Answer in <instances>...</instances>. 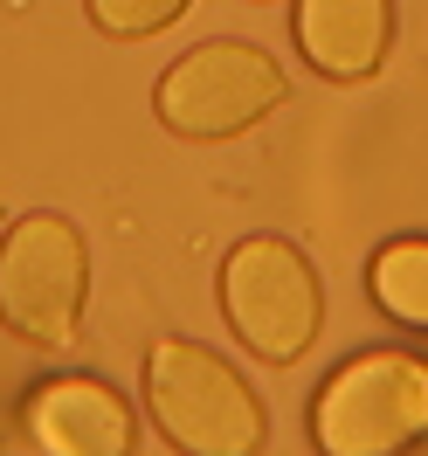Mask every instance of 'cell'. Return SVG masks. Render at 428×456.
I'll return each instance as SVG.
<instances>
[{
  "label": "cell",
  "mask_w": 428,
  "mask_h": 456,
  "mask_svg": "<svg viewBox=\"0 0 428 456\" xmlns=\"http://www.w3.org/2000/svg\"><path fill=\"white\" fill-rule=\"evenodd\" d=\"M422 436H428V367L408 353H359L311 401V443L325 456H400Z\"/></svg>",
  "instance_id": "obj_4"
},
{
  "label": "cell",
  "mask_w": 428,
  "mask_h": 456,
  "mask_svg": "<svg viewBox=\"0 0 428 456\" xmlns=\"http://www.w3.org/2000/svg\"><path fill=\"white\" fill-rule=\"evenodd\" d=\"M222 312L229 332L262 367H297L325 325V290H318L311 256L284 235H249L222 263Z\"/></svg>",
  "instance_id": "obj_2"
},
{
  "label": "cell",
  "mask_w": 428,
  "mask_h": 456,
  "mask_svg": "<svg viewBox=\"0 0 428 456\" xmlns=\"http://www.w3.org/2000/svg\"><path fill=\"white\" fill-rule=\"evenodd\" d=\"M21 428L42 456H132V408L104 380H49L21 401Z\"/></svg>",
  "instance_id": "obj_6"
},
{
  "label": "cell",
  "mask_w": 428,
  "mask_h": 456,
  "mask_svg": "<svg viewBox=\"0 0 428 456\" xmlns=\"http://www.w3.org/2000/svg\"><path fill=\"white\" fill-rule=\"evenodd\" d=\"M145 408H152V428L166 436L180 456H256L262 436H270V415H262L256 387L194 339H159L145 353Z\"/></svg>",
  "instance_id": "obj_1"
},
{
  "label": "cell",
  "mask_w": 428,
  "mask_h": 456,
  "mask_svg": "<svg viewBox=\"0 0 428 456\" xmlns=\"http://www.w3.org/2000/svg\"><path fill=\"white\" fill-rule=\"evenodd\" d=\"M97 35H111V42H145V35L173 28L194 0H84Z\"/></svg>",
  "instance_id": "obj_9"
},
{
  "label": "cell",
  "mask_w": 428,
  "mask_h": 456,
  "mask_svg": "<svg viewBox=\"0 0 428 456\" xmlns=\"http://www.w3.org/2000/svg\"><path fill=\"white\" fill-rule=\"evenodd\" d=\"M284 69L270 49L256 42H200L173 62L159 90H152V111L173 139H200V145H222L256 132L262 118L284 104Z\"/></svg>",
  "instance_id": "obj_5"
},
{
  "label": "cell",
  "mask_w": 428,
  "mask_h": 456,
  "mask_svg": "<svg viewBox=\"0 0 428 456\" xmlns=\"http://www.w3.org/2000/svg\"><path fill=\"white\" fill-rule=\"evenodd\" d=\"M367 290L394 325L428 332V242H387L367 270Z\"/></svg>",
  "instance_id": "obj_8"
},
{
  "label": "cell",
  "mask_w": 428,
  "mask_h": 456,
  "mask_svg": "<svg viewBox=\"0 0 428 456\" xmlns=\"http://www.w3.org/2000/svg\"><path fill=\"white\" fill-rule=\"evenodd\" d=\"M90 297V249L77 222L21 215L0 235V325L35 353H69Z\"/></svg>",
  "instance_id": "obj_3"
},
{
  "label": "cell",
  "mask_w": 428,
  "mask_h": 456,
  "mask_svg": "<svg viewBox=\"0 0 428 456\" xmlns=\"http://www.w3.org/2000/svg\"><path fill=\"white\" fill-rule=\"evenodd\" d=\"M297 49L325 84H367L394 49V0H297Z\"/></svg>",
  "instance_id": "obj_7"
}]
</instances>
